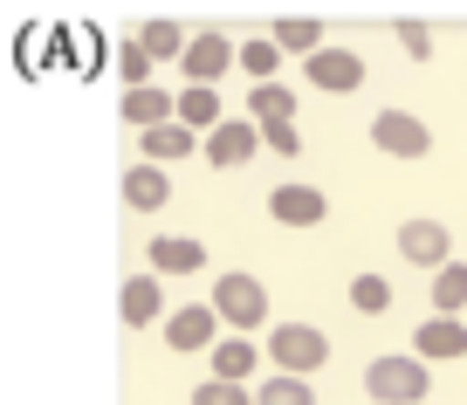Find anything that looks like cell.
I'll return each instance as SVG.
<instances>
[{"instance_id": "obj_1", "label": "cell", "mask_w": 467, "mask_h": 405, "mask_svg": "<svg viewBox=\"0 0 467 405\" xmlns=\"http://www.w3.org/2000/svg\"><path fill=\"white\" fill-rule=\"evenodd\" d=\"M323 358H330V337L309 330V323H282V330H268V364H275V371L309 378Z\"/></svg>"}, {"instance_id": "obj_2", "label": "cell", "mask_w": 467, "mask_h": 405, "mask_svg": "<svg viewBox=\"0 0 467 405\" xmlns=\"http://www.w3.org/2000/svg\"><path fill=\"white\" fill-rule=\"evenodd\" d=\"M365 391L379 405H420L426 399V358H379L365 371Z\"/></svg>"}, {"instance_id": "obj_3", "label": "cell", "mask_w": 467, "mask_h": 405, "mask_svg": "<svg viewBox=\"0 0 467 405\" xmlns=\"http://www.w3.org/2000/svg\"><path fill=\"white\" fill-rule=\"evenodd\" d=\"M213 309L227 330H262L268 323V289L254 275H220L213 282Z\"/></svg>"}, {"instance_id": "obj_4", "label": "cell", "mask_w": 467, "mask_h": 405, "mask_svg": "<svg viewBox=\"0 0 467 405\" xmlns=\"http://www.w3.org/2000/svg\"><path fill=\"white\" fill-rule=\"evenodd\" d=\"M371 145H379L385 159H426V151H433V130L412 110H379L371 117Z\"/></svg>"}, {"instance_id": "obj_5", "label": "cell", "mask_w": 467, "mask_h": 405, "mask_svg": "<svg viewBox=\"0 0 467 405\" xmlns=\"http://www.w3.org/2000/svg\"><path fill=\"white\" fill-rule=\"evenodd\" d=\"M234 62H241V48H234V42H227L220 28H200V35H192V48H186V62H179V69H186V83H192V89H213L220 76L234 69Z\"/></svg>"}, {"instance_id": "obj_6", "label": "cell", "mask_w": 467, "mask_h": 405, "mask_svg": "<svg viewBox=\"0 0 467 405\" xmlns=\"http://www.w3.org/2000/svg\"><path fill=\"white\" fill-rule=\"evenodd\" d=\"M399 254L440 275V268L453 261V234H447V220H406V227H399Z\"/></svg>"}, {"instance_id": "obj_7", "label": "cell", "mask_w": 467, "mask_h": 405, "mask_svg": "<svg viewBox=\"0 0 467 405\" xmlns=\"http://www.w3.org/2000/svg\"><path fill=\"white\" fill-rule=\"evenodd\" d=\"M165 344L172 350H213L220 344V309L213 303H186L165 317Z\"/></svg>"}, {"instance_id": "obj_8", "label": "cell", "mask_w": 467, "mask_h": 405, "mask_svg": "<svg viewBox=\"0 0 467 405\" xmlns=\"http://www.w3.org/2000/svg\"><path fill=\"white\" fill-rule=\"evenodd\" d=\"M254 145H262V124H248V117H227V124L206 138V165L213 172H234V165H248Z\"/></svg>"}, {"instance_id": "obj_9", "label": "cell", "mask_w": 467, "mask_h": 405, "mask_svg": "<svg viewBox=\"0 0 467 405\" xmlns=\"http://www.w3.org/2000/svg\"><path fill=\"white\" fill-rule=\"evenodd\" d=\"M309 83L330 89V97H350V89H365V56H350V48H323V56L303 62Z\"/></svg>"}, {"instance_id": "obj_10", "label": "cell", "mask_w": 467, "mask_h": 405, "mask_svg": "<svg viewBox=\"0 0 467 405\" xmlns=\"http://www.w3.org/2000/svg\"><path fill=\"white\" fill-rule=\"evenodd\" d=\"M138 151H145V165H179V159H192V151H206V138L172 117V124H159V130H138Z\"/></svg>"}, {"instance_id": "obj_11", "label": "cell", "mask_w": 467, "mask_h": 405, "mask_svg": "<svg viewBox=\"0 0 467 405\" xmlns=\"http://www.w3.org/2000/svg\"><path fill=\"white\" fill-rule=\"evenodd\" d=\"M268 220H282V227H317V220H330V200H323L317 186H275L268 192Z\"/></svg>"}, {"instance_id": "obj_12", "label": "cell", "mask_w": 467, "mask_h": 405, "mask_svg": "<svg viewBox=\"0 0 467 405\" xmlns=\"http://www.w3.org/2000/svg\"><path fill=\"white\" fill-rule=\"evenodd\" d=\"M412 358H426V364L467 358V323H461V317H426L420 337H412Z\"/></svg>"}, {"instance_id": "obj_13", "label": "cell", "mask_w": 467, "mask_h": 405, "mask_svg": "<svg viewBox=\"0 0 467 405\" xmlns=\"http://www.w3.org/2000/svg\"><path fill=\"white\" fill-rule=\"evenodd\" d=\"M151 268H159V275H200L206 268V247L200 241H186V234H151Z\"/></svg>"}, {"instance_id": "obj_14", "label": "cell", "mask_w": 467, "mask_h": 405, "mask_svg": "<svg viewBox=\"0 0 467 405\" xmlns=\"http://www.w3.org/2000/svg\"><path fill=\"white\" fill-rule=\"evenodd\" d=\"M179 117V97L172 89H124V124H138V130H159V124H172Z\"/></svg>"}, {"instance_id": "obj_15", "label": "cell", "mask_w": 467, "mask_h": 405, "mask_svg": "<svg viewBox=\"0 0 467 405\" xmlns=\"http://www.w3.org/2000/svg\"><path fill=\"white\" fill-rule=\"evenodd\" d=\"M165 200H172L165 165H131V172H124V206H138V213H165Z\"/></svg>"}, {"instance_id": "obj_16", "label": "cell", "mask_w": 467, "mask_h": 405, "mask_svg": "<svg viewBox=\"0 0 467 405\" xmlns=\"http://www.w3.org/2000/svg\"><path fill=\"white\" fill-rule=\"evenodd\" d=\"M254 364H262V350H254L248 337H220L213 344V378H227V385H248Z\"/></svg>"}, {"instance_id": "obj_17", "label": "cell", "mask_w": 467, "mask_h": 405, "mask_svg": "<svg viewBox=\"0 0 467 405\" xmlns=\"http://www.w3.org/2000/svg\"><path fill=\"white\" fill-rule=\"evenodd\" d=\"M179 124L186 130H200V138H213L220 124H227V117H220V89H179Z\"/></svg>"}, {"instance_id": "obj_18", "label": "cell", "mask_w": 467, "mask_h": 405, "mask_svg": "<svg viewBox=\"0 0 467 405\" xmlns=\"http://www.w3.org/2000/svg\"><path fill=\"white\" fill-rule=\"evenodd\" d=\"M117 309H124V323H159V309H165L159 275H131V282H124V296H117Z\"/></svg>"}, {"instance_id": "obj_19", "label": "cell", "mask_w": 467, "mask_h": 405, "mask_svg": "<svg viewBox=\"0 0 467 405\" xmlns=\"http://www.w3.org/2000/svg\"><path fill=\"white\" fill-rule=\"evenodd\" d=\"M138 42H145V56H151V62H186L192 35L179 28V21H145V28H138Z\"/></svg>"}, {"instance_id": "obj_20", "label": "cell", "mask_w": 467, "mask_h": 405, "mask_svg": "<svg viewBox=\"0 0 467 405\" xmlns=\"http://www.w3.org/2000/svg\"><path fill=\"white\" fill-rule=\"evenodd\" d=\"M275 48H282V56H323V48H330V42H323V28H317V21H309V15H289V21H275Z\"/></svg>"}, {"instance_id": "obj_21", "label": "cell", "mask_w": 467, "mask_h": 405, "mask_svg": "<svg viewBox=\"0 0 467 405\" xmlns=\"http://www.w3.org/2000/svg\"><path fill=\"white\" fill-rule=\"evenodd\" d=\"M248 110H254V124H296V97H289V83H254Z\"/></svg>"}, {"instance_id": "obj_22", "label": "cell", "mask_w": 467, "mask_h": 405, "mask_svg": "<svg viewBox=\"0 0 467 405\" xmlns=\"http://www.w3.org/2000/svg\"><path fill=\"white\" fill-rule=\"evenodd\" d=\"M467 309V261H447L433 275V317H461Z\"/></svg>"}, {"instance_id": "obj_23", "label": "cell", "mask_w": 467, "mask_h": 405, "mask_svg": "<svg viewBox=\"0 0 467 405\" xmlns=\"http://www.w3.org/2000/svg\"><path fill=\"white\" fill-rule=\"evenodd\" d=\"M254 405H317V391H309V378L275 371L268 385H254Z\"/></svg>"}, {"instance_id": "obj_24", "label": "cell", "mask_w": 467, "mask_h": 405, "mask_svg": "<svg viewBox=\"0 0 467 405\" xmlns=\"http://www.w3.org/2000/svg\"><path fill=\"white\" fill-rule=\"evenodd\" d=\"M350 309L385 317V309H392V282H385V275H358V282H350Z\"/></svg>"}, {"instance_id": "obj_25", "label": "cell", "mask_w": 467, "mask_h": 405, "mask_svg": "<svg viewBox=\"0 0 467 405\" xmlns=\"http://www.w3.org/2000/svg\"><path fill=\"white\" fill-rule=\"evenodd\" d=\"M275 62H282L275 35H262V42H241V69H248L254 83H275Z\"/></svg>"}, {"instance_id": "obj_26", "label": "cell", "mask_w": 467, "mask_h": 405, "mask_svg": "<svg viewBox=\"0 0 467 405\" xmlns=\"http://www.w3.org/2000/svg\"><path fill=\"white\" fill-rule=\"evenodd\" d=\"M117 69H124V89H151V69H159V62H151V56H145V42L131 35V42L117 48Z\"/></svg>"}, {"instance_id": "obj_27", "label": "cell", "mask_w": 467, "mask_h": 405, "mask_svg": "<svg viewBox=\"0 0 467 405\" xmlns=\"http://www.w3.org/2000/svg\"><path fill=\"white\" fill-rule=\"evenodd\" d=\"M192 405H254V391L227 385V378H206V385H192Z\"/></svg>"}, {"instance_id": "obj_28", "label": "cell", "mask_w": 467, "mask_h": 405, "mask_svg": "<svg viewBox=\"0 0 467 405\" xmlns=\"http://www.w3.org/2000/svg\"><path fill=\"white\" fill-rule=\"evenodd\" d=\"M399 48H406V56H433V28H426V21H399Z\"/></svg>"}, {"instance_id": "obj_29", "label": "cell", "mask_w": 467, "mask_h": 405, "mask_svg": "<svg viewBox=\"0 0 467 405\" xmlns=\"http://www.w3.org/2000/svg\"><path fill=\"white\" fill-rule=\"evenodd\" d=\"M262 145L282 151V159H296V151H303V138H296V124H262Z\"/></svg>"}]
</instances>
